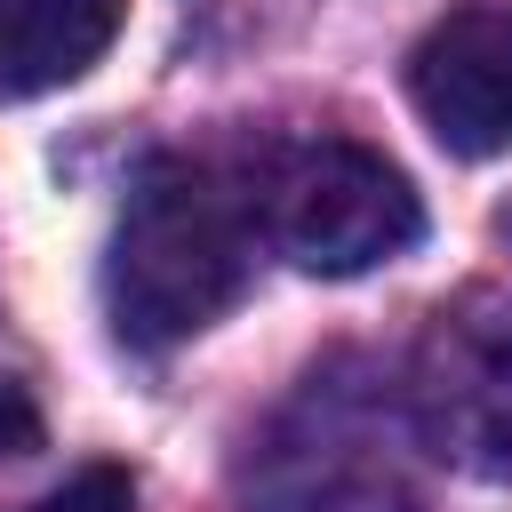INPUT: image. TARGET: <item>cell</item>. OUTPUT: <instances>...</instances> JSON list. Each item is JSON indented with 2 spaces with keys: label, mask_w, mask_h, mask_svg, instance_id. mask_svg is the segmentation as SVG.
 <instances>
[{
  "label": "cell",
  "mask_w": 512,
  "mask_h": 512,
  "mask_svg": "<svg viewBox=\"0 0 512 512\" xmlns=\"http://www.w3.org/2000/svg\"><path fill=\"white\" fill-rule=\"evenodd\" d=\"M248 280V248H240V216L232 200L208 184V168L192 160H152L112 224V256H104V312L120 328V344L136 352H168L184 336H200L208 320L232 312Z\"/></svg>",
  "instance_id": "6da1fadb"
},
{
  "label": "cell",
  "mask_w": 512,
  "mask_h": 512,
  "mask_svg": "<svg viewBox=\"0 0 512 512\" xmlns=\"http://www.w3.org/2000/svg\"><path fill=\"white\" fill-rule=\"evenodd\" d=\"M416 232H424L416 184L352 136L296 144L272 176V240L296 272L352 280V272H376V264L408 256Z\"/></svg>",
  "instance_id": "7a4b0ae2"
},
{
  "label": "cell",
  "mask_w": 512,
  "mask_h": 512,
  "mask_svg": "<svg viewBox=\"0 0 512 512\" xmlns=\"http://www.w3.org/2000/svg\"><path fill=\"white\" fill-rule=\"evenodd\" d=\"M408 408L440 464L472 480H512V296L464 288L424 320Z\"/></svg>",
  "instance_id": "3957f363"
},
{
  "label": "cell",
  "mask_w": 512,
  "mask_h": 512,
  "mask_svg": "<svg viewBox=\"0 0 512 512\" xmlns=\"http://www.w3.org/2000/svg\"><path fill=\"white\" fill-rule=\"evenodd\" d=\"M408 96L456 160L512 152V0H464L408 48Z\"/></svg>",
  "instance_id": "277c9868"
},
{
  "label": "cell",
  "mask_w": 512,
  "mask_h": 512,
  "mask_svg": "<svg viewBox=\"0 0 512 512\" xmlns=\"http://www.w3.org/2000/svg\"><path fill=\"white\" fill-rule=\"evenodd\" d=\"M128 24V0H0V96L80 80Z\"/></svg>",
  "instance_id": "5b68a950"
},
{
  "label": "cell",
  "mask_w": 512,
  "mask_h": 512,
  "mask_svg": "<svg viewBox=\"0 0 512 512\" xmlns=\"http://www.w3.org/2000/svg\"><path fill=\"white\" fill-rule=\"evenodd\" d=\"M128 496H136V480H128L120 464H88L72 488H56V496L32 504V512H128Z\"/></svg>",
  "instance_id": "8992f818"
},
{
  "label": "cell",
  "mask_w": 512,
  "mask_h": 512,
  "mask_svg": "<svg viewBox=\"0 0 512 512\" xmlns=\"http://www.w3.org/2000/svg\"><path fill=\"white\" fill-rule=\"evenodd\" d=\"M32 440H40V424H32L24 392H16V384H0V456H24Z\"/></svg>",
  "instance_id": "52a82bcc"
},
{
  "label": "cell",
  "mask_w": 512,
  "mask_h": 512,
  "mask_svg": "<svg viewBox=\"0 0 512 512\" xmlns=\"http://www.w3.org/2000/svg\"><path fill=\"white\" fill-rule=\"evenodd\" d=\"M496 240H504V248H512V208H496Z\"/></svg>",
  "instance_id": "ba28073f"
}]
</instances>
